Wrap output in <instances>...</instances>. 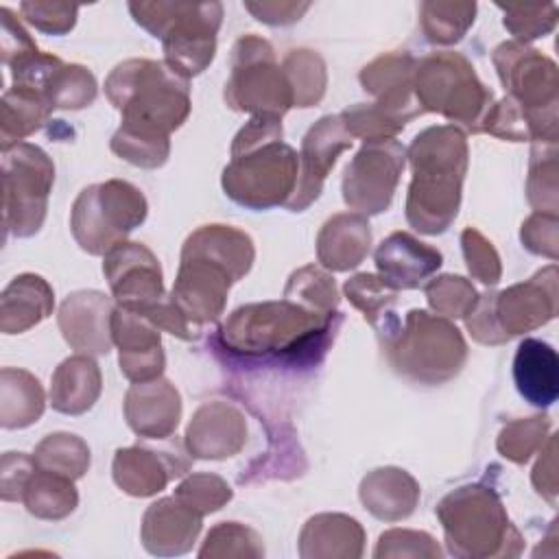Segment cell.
Returning <instances> with one entry per match:
<instances>
[{"label": "cell", "instance_id": "28", "mask_svg": "<svg viewBox=\"0 0 559 559\" xmlns=\"http://www.w3.org/2000/svg\"><path fill=\"white\" fill-rule=\"evenodd\" d=\"M365 533L354 518L317 515L301 531V557H360Z\"/></svg>", "mask_w": 559, "mask_h": 559}, {"label": "cell", "instance_id": "5", "mask_svg": "<svg viewBox=\"0 0 559 559\" xmlns=\"http://www.w3.org/2000/svg\"><path fill=\"white\" fill-rule=\"evenodd\" d=\"M334 314L306 310L293 299L253 304L238 308L221 328L223 343L249 356L299 358L310 356L314 347L325 352Z\"/></svg>", "mask_w": 559, "mask_h": 559}, {"label": "cell", "instance_id": "15", "mask_svg": "<svg viewBox=\"0 0 559 559\" xmlns=\"http://www.w3.org/2000/svg\"><path fill=\"white\" fill-rule=\"evenodd\" d=\"M103 271L109 280L118 306L142 312L164 295L157 258L140 242H118L107 251Z\"/></svg>", "mask_w": 559, "mask_h": 559}, {"label": "cell", "instance_id": "47", "mask_svg": "<svg viewBox=\"0 0 559 559\" xmlns=\"http://www.w3.org/2000/svg\"><path fill=\"white\" fill-rule=\"evenodd\" d=\"M522 242L533 253H542L550 260H557V214L535 212L522 225Z\"/></svg>", "mask_w": 559, "mask_h": 559}, {"label": "cell", "instance_id": "18", "mask_svg": "<svg viewBox=\"0 0 559 559\" xmlns=\"http://www.w3.org/2000/svg\"><path fill=\"white\" fill-rule=\"evenodd\" d=\"M111 338L120 349V369L133 382L155 380L164 369V352L159 343V328L146 317L129 310L114 308Z\"/></svg>", "mask_w": 559, "mask_h": 559}, {"label": "cell", "instance_id": "4", "mask_svg": "<svg viewBox=\"0 0 559 559\" xmlns=\"http://www.w3.org/2000/svg\"><path fill=\"white\" fill-rule=\"evenodd\" d=\"M105 92L122 111L120 129L131 133L168 140L190 114L188 76L164 61L129 59L116 66Z\"/></svg>", "mask_w": 559, "mask_h": 559}, {"label": "cell", "instance_id": "25", "mask_svg": "<svg viewBox=\"0 0 559 559\" xmlns=\"http://www.w3.org/2000/svg\"><path fill=\"white\" fill-rule=\"evenodd\" d=\"M162 454L164 452H153L140 445L118 450L114 459V480L131 496H153L164 489L173 476L188 469L186 461H173Z\"/></svg>", "mask_w": 559, "mask_h": 559}, {"label": "cell", "instance_id": "37", "mask_svg": "<svg viewBox=\"0 0 559 559\" xmlns=\"http://www.w3.org/2000/svg\"><path fill=\"white\" fill-rule=\"evenodd\" d=\"M52 107L81 109L96 98V81L83 66H61L46 87Z\"/></svg>", "mask_w": 559, "mask_h": 559}, {"label": "cell", "instance_id": "9", "mask_svg": "<svg viewBox=\"0 0 559 559\" xmlns=\"http://www.w3.org/2000/svg\"><path fill=\"white\" fill-rule=\"evenodd\" d=\"M452 555H511L509 537H518L500 500L487 487H461L437 509Z\"/></svg>", "mask_w": 559, "mask_h": 559}, {"label": "cell", "instance_id": "30", "mask_svg": "<svg viewBox=\"0 0 559 559\" xmlns=\"http://www.w3.org/2000/svg\"><path fill=\"white\" fill-rule=\"evenodd\" d=\"M52 310V288L39 277L24 273L2 293V330L7 334L24 332L46 319Z\"/></svg>", "mask_w": 559, "mask_h": 559}, {"label": "cell", "instance_id": "35", "mask_svg": "<svg viewBox=\"0 0 559 559\" xmlns=\"http://www.w3.org/2000/svg\"><path fill=\"white\" fill-rule=\"evenodd\" d=\"M35 461L41 469L61 474L66 478H79L90 465V450L79 437L57 432L37 445Z\"/></svg>", "mask_w": 559, "mask_h": 559}, {"label": "cell", "instance_id": "48", "mask_svg": "<svg viewBox=\"0 0 559 559\" xmlns=\"http://www.w3.org/2000/svg\"><path fill=\"white\" fill-rule=\"evenodd\" d=\"M20 9L31 24L55 35L70 31L74 26V17L79 11L74 4H44V2H24Z\"/></svg>", "mask_w": 559, "mask_h": 559}, {"label": "cell", "instance_id": "32", "mask_svg": "<svg viewBox=\"0 0 559 559\" xmlns=\"http://www.w3.org/2000/svg\"><path fill=\"white\" fill-rule=\"evenodd\" d=\"M345 293L352 299V304L365 312V319L389 341L402 330L397 317L393 314L397 288H393L382 277L360 273L345 282Z\"/></svg>", "mask_w": 559, "mask_h": 559}, {"label": "cell", "instance_id": "39", "mask_svg": "<svg viewBox=\"0 0 559 559\" xmlns=\"http://www.w3.org/2000/svg\"><path fill=\"white\" fill-rule=\"evenodd\" d=\"M286 297L290 299L299 297L301 304H308L310 310L321 314H332V310L338 304L334 280L314 266H306L290 275L286 286Z\"/></svg>", "mask_w": 559, "mask_h": 559}, {"label": "cell", "instance_id": "27", "mask_svg": "<svg viewBox=\"0 0 559 559\" xmlns=\"http://www.w3.org/2000/svg\"><path fill=\"white\" fill-rule=\"evenodd\" d=\"M419 496L417 483L395 467L373 469L360 485V500L380 520H402L413 513Z\"/></svg>", "mask_w": 559, "mask_h": 559}, {"label": "cell", "instance_id": "12", "mask_svg": "<svg viewBox=\"0 0 559 559\" xmlns=\"http://www.w3.org/2000/svg\"><path fill=\"white\" fill-rule=\"evenodd\" d=\"M225 100L240 111L282 118L293 105V87L286 72L275 66L269 41L247 35L231 50V79L225 85Z\"/></svg>", "mask_w": 559, "mask_h": 559}, {"label": "cell", "instance_id": "6", "mask_svg": "<svg viewBox=\"0 0 559 559\" xmlns=\"http://www.w3.org/2000/svg\"><path fill=\"white\" fill-rule=\"evenodd\" d=\"M135 22L162 37L166 63L183 76H194L212 61L216 50V31L221 26L223 7L210 4H181V2H153L129 4Z\"/></svg>", "mask_w": 559, "mask_h": 559}, {"label": "cell", "instance_id": "22", "mask_svg": "<svg viewBox=\"0 0 559 559\" xmlns=\"http://www.w3.org/2000/svg\"><path fill=\"white\" fill-rule=\"evenodd\" d=\"M201 531V513L179 498H164L148 507L142 524V539L153 555L186 552Z\"/></svg>", "mask_w": 559, "mask_h": 559}, {"label": "cell", "instance_id": "11", "mask_svg": "<svg viewBox=\"0 0 559 559\" xmlns=\"http://www.w3.org/2000/svg\"><path fill=\"white\" fill-rule=\"evenodd\" d=\"M146 218L142 192L120 179L85 188L72 207V231L81 249L98 255L114 249Z\"/></svg>", "mask_w": 559, "mask_h": 559}, {"label": "cell", "instance_id": "40", "mask_svg": "<svg viewBox=\"0 0 559 559\" xmlns=\"http://www.w3.org/2000/svg\"><path fill=\"white\" fill-rule=\"evenodd\" d=\"M539 151V157L533 153L528 201L537 207V212L557 214V144L542 142Z\"/></svg>", "mask_w": 559, "mask_h": 559}, {"label": "cell", "instance_id": "42", "mask_svg": "<svg viewBox=\"0 0 559 559\" xmlns=\"http://www.w3.org/2000/svg\"><path fill=\"white\" fill-rule=\"evenodd\" d=\"M548 428H550L548 417H528V419L513 421L509 428L500 432L498 450L502 452V456L515 463H524L531 459V454L537 448H542Z\"/></svg>", "mask_w": 559, "mask_h": 559}, {"label": "cell", "instance_id": "16", "mask_svg": "<svg viewBox=\"0 0 559 559\" xmlns=\"http://www.w3.org/2000/svg\"><path fill=\"white\" fill-rule=\"evenodd\" d=\"M349 146L352 135L341 116H325L306 133L301 146V177L286 203L293 212L304 210L319 197L323 179L334 166L336 155Z\"/></svg>", "mask_w": 559, "mask_h": 559}, {"label": "cell", "instance_id": "33", "mask_svg": "<svg viewBox=\"0 0 559 559\" xmlns=\"http://www.w3.org/2000/svg\"><path fill=\"white\" fill-rule=\"evenodd\" d=\"M22 500L26 502V509L33 515L61 520L74 511L79 496L72 485V478L39 467L28 476L22 489Z\"/></svg>", "mask_w": 559, "mask_h": 559}, {"label": "cell", "instance_id": "1", "mask_svg": "<svg viewBox=\"0 0 559 559\" xmlns=\"http://www.w3.org/2000/svg\"><path fill=\"white\" fill-rule=\"evenodd\" d=\"M251 262L253 242L247 234L225 225H205L183 245L170 297L194 325L216 321L229 286L251 269Z\"/></svg>", "mask_w": 559, "mask_h": 559}, {"label": "cell", "instance_id": "19", "mask_svg": "<svg viewBox=\"0 0 559 559\" xmlns=\"http://www.w3.org/2000/svg\"><path fill=\"white\" fill-rule=\"evenodd\" d=\"M111 301L96 290L70 295L59 310L63 338L79 352L107 354L111 347Z\"/></svg>", "mask_w": 559, "mask_h": 559}, {"label": "cell", "instance_id": "13", "mask_svg": "<svg viewBox=\"0 0 559 559\" xmlns=\"http://www.w3.org/2000/svg\"><path fill=\"white\" fill-rule=\"evenodd\" d=\"M52 179V162L41 148L17 142L4 151V223L15 236H31L39 229Z\"/></svg>", "mask_w": 559, "mask_h": 559}, {"label": "cell", "instance_id": "49", "mask_svg": "<svg viewBox=\"0 0 559 559\" xmlns=\"http://www.w3.org/2000/svg\"><path fill=\"white\" fill-rule=\"evenodd\" d=\"M496 295H485L478 297L474 310L469 312L472 317L467 319V328L474 334L476 341L480 343H489V345H498L509 341V336L504 334V330L500 328L498 319H496Z\"/></svg>", "mask_w": 559, "mask_h": 559}, {"label": "cell", "instance_id": "45", "mask_svg": "<svg viewBox=\"0 0 559 559\" xmlns=\"http://www.w3.org/2000/svg\"><path fill=\"white\" fill-rule=\"evenodd\" d=\"M111 148L122 159H127L135 166H144V168L162 166L168 157V140L138 135V133H131L124 129L116 131V135L111 138Z\"/></svg>", "mask_w": 559, "mask_h": 559}, {"label": "cell", "instance_id": "17", "mask_svg": "<svg viewBox=\"0 0 559 559\" xmlns=\"http://www.w3.org/2000/svg\"><path fill=\"white\" fill-rule=\"evenodd\" d=\"M496 319L507 336L548 323L557 312V269L550 264L526 284L496 295Z\"/></svg>", "mask_w": 559, "mask_h": 559}, {"label": "cell", "instance_id": "34", "mask_svg": "<svg viewBox=\"0 0 559 559\" xmlns=\"http://www.w3.org/2000/svg\"><path fill=\"white\" fill-rule=\"evenodd\" d=\"M55 107L50 105V100L44 94L31 92V90H22V87H13L4 94L2 98V131L11 129V124L15 122V129L11 131V135L2 142V148L7 151L9 144L13 142L11 138L22 140L24 135L33 133L52 111Z\"/></svg>", "mask_w": 559, "mask_h": 559}, {"label": "cell", "instance_id": "7", "mask_svg": "<svg viewBox=\"0 0 559 559\" xmlns=\"http://www.w3.org/2000/svg\"><path fill=\"white\" fill-rule=\"evenodd\" d=\"M415 98L424 111H439L452 122L480 133L491 109V92L459 52H437L415 68Z\"/></svg>", "mask_w": 559, "mask_h": 559}, {"label": "cell", "instance_id": "50", "mask_svg": "<svg viewBox=\"0 0 559 559\" xmlns=\"http://www.w3.org/2000/svg\"><path fill=\"white\" fill-rule=\"evenodd\" d=\"M533 483L537 491L555 502L557 498V465H555V435L548 437V450L542 454L539 463L533 469Z\"/></svg>", "mask_w": 559, "mask_h": 559}, {"label": "cell", "instance_id": "24", "mask_svg": "<svg viewBox=\"0 0 559 559\" xmlns=\"http://www.w3.org/2000/svg\"><path fill=\"white\" fill-rule=\"evenodd\" d=\"M513 378L526 402L539 408L550 406L559 395L557 352L539 338H524L515 352Z\"/></svg>", "mask_w": 559, "mask_h": 559}, {"label": "cell", "instance_id": "43", "mask_svg": "<svg viewBox=\"0 0 559 559\" xmlns=\"http://www.w3.org/2000/svg\"><path fill=\"white\" fill-rule=\"evenodd\" d=\"M175 498H179L183 504H188L192 511L205 515L210 511L221 509L229 498H231V489L229 485L212 474H197L186 478L177 491Z\"/></svg>", "mask_w": 559, "mask_h": 559}, {"label": "cell", "instance_id": "14", "mask_svg": "<svg viewBox=\"0 0 559 559\" xmlns=\"http://www.w3.org/2000/svg\"><path fill=\"white\" fill-rule=\"evenodd\" d=\"M404 146L397 140L365 142L345 168V203L367 214L384 212L393 199L397 177L404 168Z\"/></svg>", "mask_w": 559, "mask_h": 559}, {"label": "cell", "instance_id": "36", "mask_svg": "<svg viewBox=\"0 0 559 559\" xmlns=\"http://www.w3.org/2000/svg\"><path fill=\"white\" fill-rule=\"evenodd\" d=\"M284 70L297 107H310L323 96L325 68L319 55L310 50H293L284 61Z\"/></svg>", "mask_w": 559, "mask_h": 559}, {"label": "cell", "instance_id": "26", "mask_svg": "<svg viewBox=\"0 0 559 559\" xmlns=\"http://www.w3.org/2000/svg\"><path fill=\"white\" fill-rule=\"evenodd\" d=\"M317 245L323 266L332 271H347L360 264L369 251V223L358 214H336L323 225Z\"/></svg>", "mask_w": 559, "mask_h": 559}, {"label": "cell", "instance_id": "10", "mask_svg": "<svg viewBox=\"0 0 559 559\" xmlns=\"http://www.w3.org/2000/svg\"><path fill=\"white\" fill-rule=\"evenodd\" d=\"M393 367L421 382H443L452 378L465 360V341L445 319L426 310H411L406 330L389 341Z\"/></svg>", "mask_w": 559, "mask_h": 559}, {"label": "cell", "instance_id": "29", "mask_svg": "<svg viewBox=\"0 0 559 559\" xmlns=\"http://www.w3.org/2000/svg\"><path fill=\"white\" fill-rule=\"evenodd\" d=\"M100 393L98 365L87 356H72L59 365L52 376V406L59 413L79 415L92 408Z\"/></svg>", "mask_w": 559, "mask_h": 559}, {"label": "cell", "instance_id": "3", "mask_svg": "<svg viewBox=\"0 0 559 559\" xmlns=\"http://www.w3.org/2000/svg\"><path fill=\"white\" fill-rule=\"evenodd\" d=\"M297 153L282 142L280 120L255 116L231 144L223 188L236 203L253 210L288 203L297 186Z\"/></svg>", "mask_w": 559, "mask_h": 559}, {"label": "cell", "instance_id": "8", "mask_svg": "<svg viewBox=\"0 0 559 559\" xmlns=\"http://www.w3.org/2000/svg\"><path fill=\"white\" fill-rule=\"evenodd\" d=\"M493 63L509 98L526 116L533 140L557 144V66L518 41L498 46Z\"/></svg>", "mask_w": 559, "mask_h": 559}, {"label": "cell", "instance_id": "44", "mask_svg": "<svg viewBox=\"0 0 559 559\" xmlns=\"http://www.w3.org/2000/svg\"><path fill=\"white\" fill-rule=\"evenodd\" d=\"M504 9V26L518 39L544 37L555 28L557 7L555 4H498Z\"/></svg>", "mask_w": 559, "mask_h": 559}, {"label": "cell", "instance_id": "41", "mask_svg": "<svg viewBox=\"0 0 559 559\" xmlns=\"http://www.w3.org/2000/svg\"><path fill=\"white\" fill-rule=\"evenodd\" d=\"M426 297H428V304L432 306V310H437L443 317H454V319L467 317L478 301L474 286L467 284L459 275H441V277L432 280L426 286Z\"/></svg>", "mask_w": 559, "mask_h": 559}, {"label": "cell", "instance_id": "2", "mask_svg": "<svg viewBox=\"0 0 559 559\" xmlns=\"http://www.w3.org/2000/svg\"><path fill=\"white\" fill-rule=\"evenodd\" d=\"M408 157L413 183L406 218L424 234H441L461 203V183L467 168L465 135L454 124L430 127L413 140Z\"/></svg>", "mask_w": 559, "mask_h": 559}, {"label": "cell", "instance_id": "38", "mask_svg": "<svg viewBox=\"0 0 559 559\" xmlns=\"http://www.w3.org/2000/svg\"><path fill=\"white\" fill-rule=\"evenodd\" d=\"M424 11V31L426 37L435 44H452L463 37L467 26L474 22L476 4H437L428 2Z\"/></svg>", "mask_w": 559, "mask_h": 559}, {"label": "cell", "instance_id": "20", "mask_svg": "<svg viewBox=\"0 0 559 559\" xmlns=\"http://www.w3.org/2000/svg\"><path fill=\"white\" fill-rule=\"evenodd\" d=\"M360 81L365 90L378 98L373 105L395 120L406 124L411 118L424 114L413 96L415 63L408 55H386L376 59L360 72Z\"/></svg>", "mask_w": 559, "mask_h": 559}, {"label": "cell", "instance_id": "31", "mask_svg": "<svg viewBox=\"0 0 559 559\" xmlns=\"http://www.w3.org/2000/svg\"><path fill=\"white\" fill-rule=\"evenodd\" d=\"M214 435L201 450V459H225L240 450L245 441V424L240 413L225 404H205L197 411L194 419L188 426V439L201 435Z\"/></svg>", "mask_w": 559, "mask_h": 559}, {"label": "cell", "instance_id": "23", "mask_svg": "<svg viewBox=\"0 0 559 559\" xmlns=\"http://www.w3.org/2000/svg\"><path fill=\"white\" fill-rule=\"evenodd\" d=\"M376 264L393 288H417L441 266V253L406 231H395L378 247Z\"/></svg>", "mask_w": 559, "mask_h": 559}, {"label": "cell", "instance_id": "21", "mask_svg": "<svg viewBox=\"0 0 559 559\" xmlns=\"http://www.w3.org/2000/svg\"><path fill=\"white\" fill-rule=\"evenodd\" d=\"M129 426L148 439H166L179 421V393L166 380L135 382L124 402Z\"/></svg>", "mask_w": 559, "mask_h": 559}, {"label": "cell", "instance_id": "46", "mask_svg": "<svg viewBox=\"0 0 559 559\" xmlns=\"http://www.w3.org/2000/svg\"><path fill=\"white\" fill-rule=\"evenodd\" d=\"M467 269L483 284H496L500 280V258L491 242L476 229H465L461 236Z\"/></svg>", "mask_w": 559, "mask_h": 559}]
</instances>
